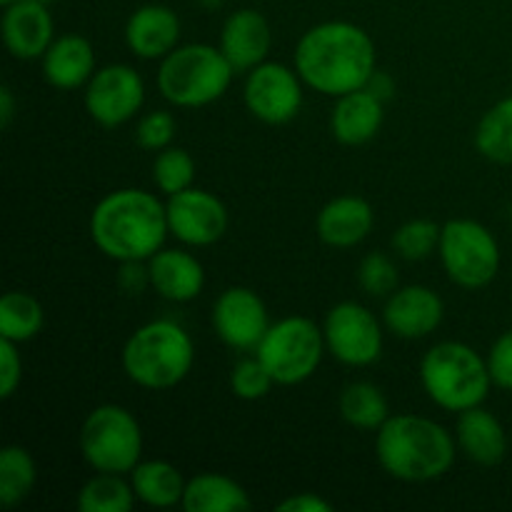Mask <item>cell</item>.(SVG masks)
I'll list each match as a JSON object with an SVG mask.
<instances>
[{
  "mask_svg": "<svg viewBox=\"0 0 512 512\" xmlns=\"http://www.w3.org/2000/svg\"><path fill=\"white\" fill-rule=\"evenodd\" d=\"M95 73L93 45L80 35H60L43 55V75L53 88L75 90Z\"/></svg>",
  "mask_w": 512,
  "mask_h": 512,
  "instance_id": "23",
  "label": "cell"
},
{
  "mask_svg": "<svg viewBox=\"0 0 512 512\" xmlns=\"http://www.w3.org/2000/svg\"><path fill=\"white\" fill-rule=\"evenodd\" d=\"M220 50L235 73L253 70L270 53V25L258 10L245 8L230 15L220 33Z\"/></svg>",
  "mask_w": 512,
  "mask_h": 512,
  "instance_id": "17",
  "label": "cell"
},
{
  "mask_svg": "<svg viewBox=\"0 0 512 512\" xmlns=\"http://www.w3.org/2000/svg\"><path fill=\"white\" fill-rule=\"evenodd\" d=\"M215 335L233 350H255L268 333V308L250 288H228L213 305Z\"/></svg>",
  "mask_w": 512,
  "mask_h": 512,
  "instance_id": "14",
  "label": "cell"
},
{
  "mask_svg": "<svg viewBox=\"0 0 512 512\" xmlns=\"http://www.w3.org/2000/svg\"><path fill=\"white\" fill-rule=\"evenodd\" d=\"M475 148L493 163L512 165V95L483 115L475 130Z\"/></svg>",
  "mask_w": 512,
  "mask_h": 512,
  "instance_id": "26",
  "label": "cell"
},
{
  "mask_svg": "<svg viewBox=\"0 0 512 512\" xmlns=\"http://www.w3.org/2000/svg\"><path fill=\"white\" fill-rule=\"evenodd\" d=\"M130 483L140 503L150 508H173L183 503L188 480L180 475L175 465L165 460H140L130 473Z\"/></svg>",
  "mask_w": 512,
  "mask_h": 512,
  "instance_id": "25",
  "label": "cell"
},
{
  "mask_svg": "<svg viewBox=\"0 0 512 512\" xmlns=\"http://www.w3.org/2000/svg\"><path fill=\"white\" fill-rule=\"evenodd\" d=\"M275 385L273 375L268 373L263 363L255 358L240 360L238 365L230 373V390L235 393V398L240 400H260L270 393V388Z\"/></svg>",
  "mask_w": 512,
  "mask_h": 512,
  "instance_id": "34",
  "label": "cell"
},
{
  "mask_svg": "<svg viewBox=\"0 0 512 512\" xmlns=\"http://www.w3.org/2000/svg\"><path fill=\"white\" fill-rule=\"evenodd\" d=\"M365 90H370V93L375 95V98H380L385 103V100L393 95L395 85H393V78H390L388 73H383V70H375L373 75H370L368 85H365Z\"/></svg>",
  "mask_w": 512,
  "mask_h": 512,
  "instance_id": "40",
  "label": "cell"
},
{
  "mask_svg": "<svg viewBox=\"0 0 512 512\" xmlns=\"http://www.w3.org/2000/svg\"><path fill=\"white\" fill-rule=\"evenodd\" d=\"M150 288L165 300L188 303L205 288V270L195 255L185 250H158L148 260Z\"/></svg>",
  "mask_w": 512,
  "mask_h": 512,
  "instance_id": "19",
  "label": "cell"
},
{
  "mask_svg": "<svg viewBox=\"0 0 512 512\" xmlns=\"http://www.w3.org/2000/svg\"><path fill=\"white\" fill-rule=\"evenodd\" d=\"M133 483H125L123 475L98 473L78 493L80 512H130L135 505Z\"/></svg>",
  "mask_w": 512,
  "mask_h": 512,
  "instance_id": "30",
  "label": "cell"
},
{
  "mask_svg": "<svg viewBox=\"0 0 512 512\" xmlns=\"http://www.w3.org/2000/svg\"><path fill=\"white\" fill-rule=\"evenodd\" d=\"M303 80L298 70L280 63H260L248 70L245 105L258 120L268 125H285L303 108Z\"/></svg>",
  "mask_w": 512,
  "mask_h": 512,
  "instance_id": "12",
  "label": "cell"
},
{
  "mask_svg": "<svg viewBox=\"0 0 512 512\" xmlns=\"http://www.w3.org/2000/svg\"><path fill=\"white\" fill-rule=\"evenodd\" d=\"M438 250L448 278L465 290L485 288L500 270L498 240L478 220H448L440 233Z\"/></svg>",
  "mask_w": 512,
  "mask_h": 512,
  "instance_id": "9",
  "label": "cell"
},
{
  "mask_svg": "<svg viewBox=\"0 0 512 512\" xmlns=\"http://www.w3.org/2000/svg\"><path fill=\"white\" fill-rule=\"evenodd\" d=\"M0 3H3V5H10V3H15V0H0Z\"/></svg>",
  "mask_w": 512,
  "mask_h": 512,
  "instance_id": "42",
  "label": "cell"
},
{
  "mask_svg": "<svg viewBox=\"0 0 512 512\" xmlns=\"http://www.w3.org/2000/svg\"><path fill=\"white\" fill-rule=\"evenodd\" d=\"M165 213H168L170 235L193 248H208L218 243L228 230V210L223 200L193 185L168 195Z\"/></svg>",
  "mask_w": 512,
  "mask_h": 512,
  "instance_id": "13",
  "label": "cell"
},
{
  "mask_svg": "<svg viewBox=\"0 0 512 512\" xmlns=\"http://www.w3.org/2000/svg\"><path fill=\"white\" fill-rule=\"evenodd\" d=\"M23 380V360H20L18 343L0 340V398L8 400L18 390Z\"/></svg>",
  "mask_w": 512,
  "mask_h": 512,
  "instance_id": "37",
  "label": "cell"
},
{
  "mask_svg": "<svg viewBox=\"0 0 512 512\" xmlns=\"http://www.w3.org/2000/svg\"><path fill=\"white\" fill-rule=\"evenodd\" d=\"M358 283L373 298H385V295H393L398 290V268L385 253H370L360 263Z\"/></svg>",
  "mask_w": 512,
  "mask_h": 512,
  "instance_id": "33",
  "label": "cell"
},
{
  "mask_svg": "<svg viewBox=\"0 0 512 512\" xmlns=\"http://www.w3.org/2000/svg\"><path fill=\"white\" fill-rule=\"evenodd\" d=\"M383 128V100L370 90L340 95L330 115L333 138L343 145H365Z\"/></svg>",
  "mask_w": 512,
  "mask_h": 512,
  "instance_id": "21",
  "label": "cell"
},
{
  "mask_svg": "<svg viewBox=\"0 0 512 512\" xmlns=\"http://www.w3.org/2000/svg\"><path fill=\"white\" fill-rule=\"evenodd\" d=\"M325 348L338 363L350 368H368L383 353L380 320L360 303H338L325 315Z\"/></svg>",
  "mask_w": 512,
  "mask_h": 512,
  "instance_id": "10",
  "label": "cell"
},
{
  "mask_svg": "<svg viewBox=\"0 0 512 512\" xmlns=\"http://www.w3.org/2000/svg\"><path fill=\"white\" fill-rule=\"evenodd\" d=\"M455 440L458 448L478 465H498L508 453V435L503 423L483 405L460 413Z\"/></svg>",
  "mask_w": 512,
  "mask_h": 512,
  "instance_id": "22",
  "label": "cell"
},
{
  "mask_svg": "<svg viewBox=\"0 0 512 512\" xmlns=\"http://www.w3.org/2000/svg\"><path fill=\"white\" fill-rule=\"evenodd\" d=\"M40 3H45V5H50V3H55V0H40Z\"/></svg>",
  "mask_w": 512,
  "mask_h": 512,
  "instance_id": "43",
  "label": "cell"
},
{
  "mask_svg": "<svg viewBox=\"0 0 512 512\" xmlns=\"http://www.w3.org/2000/svg\"><path fill=\"white\" fill-rule=\"evenodd\" d=\"M280 512H330L333 505L328 500H323L315 493H295L290 498H285L283 503H278Z\"/></svg>",
  "mask_w": 512,
  "mask_h": 512,
  "instance_id": "38",
  "label": "cell"
},
{
  "mask_svg": "<svg viewBox=\"0 0 512 512\" xmlns=\"http://www.w3.org/2000/svg\"><path fill=\"white\" fill-rule=\"evenodd\" d=\"M120 285H123L128 293H140L145 285H150V273L148 268L143 270L140 260H133V263H123V273H120Z\"/></svg>",
  "mask_w": 512,
  "mask_h": 512,
  "instance_id": "39",
  "label": "cell"
},
{
  "mask_svg": "<svg viewBox=\"0 0 512 512\" xmlns=\"http://www.w3.org/2000/svg\"><path fill=\"white\" fill-rule=\"evenodd\" d=\"M325 353V335L318 325L300 315L278 320L255 348L260 363L273 375L275 385H298L313 378Z\"/></svg>",
  "mask_w": 512,
  "mask_h": 512,
  "instance_id": "8",
  "label": "cell"
},
{
  "mask_svg": "<svg viewBox=\"0 0 512 512\" xmlns=\"http://www.w3.org/2000/svg\"><path fill=\"white\" fill-rule=\"evenodd\" d=\"M195 180V160L183 148L160 150L153 163V183L160 193L175 195L180 190L190 188Z\"/></svg>",
  "mask_w": 512,
  "mask_h": 512,
  "instance_id": "32",
  "label": "cell"
},
{
  "mask_svg": "<svg viewBox=\"0 0 512 512\" xmlns=\"http://www.w3.org/2000/svg\"><path fill=\"white\" fill-rule=\"evenodd\" d=\"M443 315L445 305L433 288L405 285V288H398L393 295H388L383 323L398 338L420 340L440 328Z\"/></svg>",
  "mask_w": 512,
  "mask_h": 512,
  "instance_id": "15",
  "label": "cell"
},
{
  "mask_svg": "<svg viewBox=\"0 0 512 512\" xmlns=\"http://www.w3.org/2000/svg\"><path fill=\"white\" fill-rule=\"evenodd\" d=\"M145 103L143 78L135 68L123 63L95 70L85 85V108L90 118L103 128H118L135 118Z\"/></svg>",
  "mask_w": 512,
  "mask_h": 512,
  "instance_id": "11",
  "label": "cell"
},
{
  "mask_svg": "<svg viewBox=\"0 0 512 512\" xmlns=\"http://www.w3.org/2000/svg\"><path fill=\"white\" fill-rule=\"evenodd\" d=\"M80 453L95 473H133L143 455V430L120 405H100L80 428Z\"/></svg>",
  "mask_w": 512,
  "mask_h": 512,
  "instance_id": "7",
  "label": "cell"
},
{
  "mask_svg": "<svg viewBox=\"0 0 512 512\" xmlns=\"http://www.w3.org/2000/svg\"><path fill=\"white\" fill-rule=\"evenodd\" d=\"M38 470L33 455L20 445H8L0 453V503L3 508H15L23 503L35 488Z\"/></svg>",
  "mask_w": 512,
  "mask_h": 512,
  "instance_id": "29",
  "label": "cell"
},
{
  "mask_svg": "<svg viewBox=\"0 0 512 512\" xmlns=\"http://www.w3.org/2000/svg\"><path fill=\"white\" fill-rule=\"evenodd\" d=\"M440 228L433 220H408L393 233V250L403 260H425L440 248Z\"/></svg>",
  "mask_w": 512,
  "mask_h": 512,
  "instance_id": "31",
  "label": "cell"
},
{
  "mask_svg": "<svg viewBox=\"0 0 512 512\" xmlns=\"http://www.w3.org/2000/svg\"><path fill=\"white\" fill-rule=\"evenodd\" d=\"M168 233L165 205L148 190H113L90 213L95 248L118 263L150 260L163 250Z\"/></svg>",
  "mask_w": 512,
  "mask_h": 512,
  "instance_id": "2",
  "label": "cell"
},
{
  "mask_svg": "<svg viewBox=\"0 0 512 512\" xmlns=\"http://www.w3.org/2000/svg\"><path fill=\"white\" fill-rule=\"evenodd\" d=\"M180 18L168 5H143L125 25V43L138 58L158 60L178 48Z\"/></svg>",
  "mask_w": 512,
  "mask_h": 512,
  "instance_id": "18",
  "label": "cell"
},
{
  "mask_svg": "<svg viewBox=\"0 0 512 512\" xmlns=\"http://www.w3.org/2000/svg\"><path fill=\"white\" fill-rule=\"evenodd\" d=\"M3 40L13 58H43L53 43V18L40 0H15L5 5Z\"/></svg>",
  "mask_w": 512,
  "mask_h": 512,
  "instance_id": "16",
  "label": "cell"
},
{
  "mask_svg": "<svg viewBox=\"0 0 512 512\" xmlns=\"http://www.w3.org/2000/svg\"><path fill=\"white\" fill-rule=\"evenodd\" d=\"M340 415L358 430H380V425L390 418L388 400L378 385L350 383L340 393Z\"/></svg>",
  "mask_w": 512,
  "mask_h": 512,
  "instance_id": "27",
  "label": "cell"
},
{
  "mask_svg": "<svg viewBox=\"0 0 512 512\" xmlns=\"http://www.w3.org/2000/svg\"><path fill=\"white\" fill-rule=\"evenodd\" d=\"M180 505L188 512H243L253 508L243 485L218 473L190 478Z\"/></svg>",
  "mask_w": 512,
  "mask_h": 512,
  "instance_id": "24",
  "label": "cell"
},
{
  "mask_svg": "<svg viewBox=\"0 0 512 512\" xmlns=\"http://www.w3.org/2000/svg\"><path fill=\"white\" fill-rule=\"evenodd\" d=\"M233 75L235 70L223 50L190 43L165 55L158 70V90L178 108H203L223 98Z\"/></svg>",
  "mask_w": 512,
  "mask_h": 512,
  "instance_id": "6",
  "label": "cell"
},
{
  "mask_svg": "<svg viewBox=\"0 0 512 512\" xmlns=\"http://www.w3.org/2000/svg\"><path fill=\"white\" fill-rule=\"evenodd\" d=\"M195 363L190 335L173 320H153L128 338L123 370L145 390H168L188 378Z\"/></svg>",
  "mask_w": 512,
  "mask_h": 512,
  "instance_id": "4",
  "label": "cell"
},
{
  "mask_svg": "<svg viewBox=\"0 0 512 512\" xmlns=\"http://www.w3.org/2000/svg\"><path fill=\"white\" fill-rule=\"evenodd\" d=\"M420 380L438 408L448 413L478 408L490 393L488 360L480 358L478 350L465 343L445 340L433 345L420 363Z\"/></svg>",
  "mask_w": 512,
  "mask_h": 512,
  "instance_id": "5",
  "label": "cell"
},
{
  "mask_svg": "<svg viewBox=\"0 0 512 512\" xmlns=\"http://www.w3.org/2000/svg\"><path fill=\"white\" fill-rule=\"evenodd\" d=\"M375 215L368 200L358 195L333 198L318 215V238L330 248H355L373 230Z\"/></svg>",
  "mask_w": 512,
  "mask_h": 512,
  "instance_id": "20",
  "label": "cell"
},
{
  "mask_svg": "<svg viewBox=\"0 0 512 512\" xmlns=\"http://www.w3.org/2000/svg\"><path fill=\"white\" fill-rule=\"evenodd\" d=\"M375 45L360 25L330 20L310 28L295 48V70L308 88L340 98L363 90L375 73Z\"/></svg>",
  "mask_w": 512,
  "mask_h": 512,
  "instance_id": "1",
  "label": "cell"
},
{
  "mask_svg": "<svg viewBox=\"0 0 512 512\" xmlns=\"http://www.w3.org/2000/svg\"><path fill=\"white\" fill-rule=\"evenodd\" d=\"M175 138V118L165 110H153L145 118H140L135 128V140L145 150H165L170 148V140Z\"/></svg>",
  "mask_w": 512,
  "mask_h": 512,
  "instance_id": "35",
  "label": "cell"
},
{
  "mask_svg": "<svg viewBox=\"0 0 512 512\" xmlns=\"http://www.w3.org/2000/svg\"><path fill=\"white\" fill-rule=\"evenodd\" d=\"M378 463L403 483H430L453 468L458 440L440 423L420 415H393L375 438Z\"/></svg>",
  "mask_w": 512,
  "mask_h": 512,
  "instance_id": "3",
  "label": "cell"
},
{
  "mask_svg": "<svg viewBox=\"0 0 512 512\" xmlns=\"http://www.w3.org/2000/svg\"><path fill=\"white\" fill-rule=\"evenodd\" d=\"M13 115H15V95L8 85H3V88H0V125L8 128V125L13 123Z\"/></svg>",
  "mask_w": 512,
  "mask_h": 512,
  "instance_id": "41",
  "label": "cell"
},
{
  "mask_svg": "<svg viewBox=\"0 0 512 512\" xmlns=\"http://www.w3.org/2000/svg\"><path fill=\"white\" fill-rule=\"evenodd\" d=\"M488 370L490 378H493V385L512 393V330L500 335L493 343L488 355Z\"/></svg>",
  "mask_w": 512,
  "mask_h": 512,
  "instance_id": "36",
  "label": "cell"
},
{
  "mask_svg": "<svg viewBox=\"0 0 512 512\" xmlns=\"http://www.w3.org/2000/svg\"><path fill=\"white\" fill-rule=\"evenodd\" d=\"M43 328V305L30 293H5L0 298V338L28 343Z\"/></svg>",
  "mask_w": 512,
  "mask_h": 512,
  "instance_id": "28",
  "label": "cell"
}]
</instances>
